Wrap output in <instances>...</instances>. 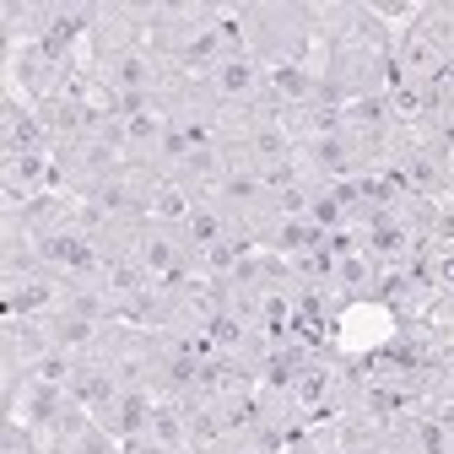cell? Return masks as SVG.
I'll use <instances>...</instances> for the list:
<instances>
[{
	"instance_id": "cell-1",
	"label": "cell",
	"mask_w": 454,
	"mask_h": 454,
	"mask_svg": "<svg viewBox=\"0 0 454 454\" xmlns=\"http://www.w3.org/2000/svg\"><path fill=\"white\" fill-rule=\"evenodd\" d=\"M249 82H254L249 60H233V65H222V87H227V92H249Z\"/></svg>"
},
{
	"instance_id": "cell-2",
	"label": "cell",
	"mask_w": 454,
	"mask_h": 454,
	"mask_svg": "<svg viewBox=\"0 0 454 454\" xmlns=\"http://www.w3.org/2000/svg\"><path fill=\"white\" fill-rule=\"evenodd\" d=\"M276 87H281V92H303V76H298V71H276Z\"/></svg>"
},
{
	"instance_id": "cell-3",
	"label": "cell",
	"mask_w": 454,
	"mask_h": 454,
	"mask_svg": "<svg viewBox=\"0 0 454 454\" xmlns=\"http://www.w3.org/2000/svg\"><path fill=\"white\" fill-rule=\"evenodd\" d=\"M195 238H217V222L211 217H195Z\"/></svg>"
},
{
	"instance_id": "cell-4",
	"label": "cell",
	"mask_w": 454,
	"mask_h": 454,
	"mask_svg": "<svg viewBox=\"0 0 454 454\" xmlns=\"http://www.w3.org/2000/svg\"><path fill=\"white\" fill-rule=\"evenodd\" d=\"M438 281H444V287H454V254L444 260V265H438Z\"/></svg>"
}]
</instances>
